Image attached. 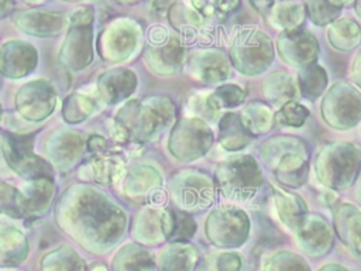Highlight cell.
<instances>
[{
    "label": "cell",
    "instance_id": "1",
    "mask_svg": "<svg viewBox=\"0 0 361 271\" xmlns=\"http://www.w3.org/2000/svg\"><path fill=\"white\" fill-rule=\"evenodd\" d=\"M230 58L238 71L251 75L259 73L274 58L272 42L259 30H241L230 47Z\"/></svg>",
    "mask_w": 361,
    "mask_h": 271
},
{
    "label": "cell",
    "instance_id": "2",
    "mask_svg": "<svg viewBox=\"0 0 361 271\" xmlns=\"http://www.w3.org/2000/svg\"><path fill=\"white\" fill-rule=\"evenodd\" d=\"M217 179L224 195L237 199H247L258 189L261 183V174L251 157H237L219 165Z\"/></svg>",
    "mask_w": 361,
    "mask_h": 271
},
{
    "label": "cell",
    "instance_id": "3",
    "mask_svg": "<svg viewBox=\"0 0 361 271\" xmlns=\"http://www.w3.org/2000/svg\"><path fill=\"white\" fill-rule=\"evenodd\" d=\"M276 48L281 58L293 66H307L317 55V40L303 28L285 30L276 41Z\"/></svg>",
    "mask_w": 361,
    "mask_h": 271
},
{
    "label": "cell",
    "instance_id": "4",
    "mask_svg": "<svg viewBox=\"0 0 361 271\" xmlns=\"http://www.w3.org/2000/svg\"><path fill=\"white\" fill-rule=\"evenodd\" d=\"M190 73L203 82H220L230 75V65L223 51L216 48L199 49L190 55Z\"/></svg>",
    "mask_w": 361,
    "mask_h": 271
},
{
    "label": "cell",
    "instance_id": "5",
    "mask_svg": "<svg viewBox=\"0 0 361 271\" xmlns=\"http://www.w3.org/2000/svg\"><path fill=\"white\" fill-rule=\"evenodd\" d=\"M329 41L340 51H350L361 41V28L351 18H340L329 28Z\"/></svg>",
    "mask_w": 361,
    "mask_h": 271
},
{
    "label": "cell",
    "instance_id": "6",
    "mask_svg": "<svg viewBox=\"0 0 361 271\" xmlns=\"http://www.w3.org/2000/svg\"><path fill=\"white\" fill-rule=\"evenodd\" d=\"M267 18L278 28L295 30L305 21V7L298 1H282L272 6Z\"/></svg>",
    "mask_w": 361,
    "mask_h": 271
},
{
    "label": "cell",
    "instance_id": "7",
    "mask_svg": "<svg viewBox=\"0 0 361 271\" xmlns=\"http://www.w3.org/2000/svg\"><path fill=\"white\" fill-rule=\"evenodd\" d=\"M347 4V0H306V11L316 25L331 23Z\"/></svg>",
    "mask_w": 361,
    "mask_h": 271
},
{
    "label": "cell",
    "instance_id": "8",
    "mask_svg": "<svg viewBox=\"0 0 361 271\" xmlns=\"http://www.w3.org/2000/svg\"><path fill=\"white\" fill-rule=\"evenodd\" d=\"M327 82L326 72L322 66L307 65L299 73V86L300 92L305 97L313 100L316 99L324 89Z\"/></svg>",
    "mask_w": 361,
    "mask_h": 271
},
{
    "label": "cell",
    "instance_id": "9",
    "mask_svg": "<svg viewBox=\"0 0 361 271\" xmlns=\"http://www.w3.org/2000/svg\"><path fill=\"white\" fill-rule=\"evenodd\" d=\"M264 92L271 100L278 102L298 95L295 80L292 75L286 72H275L268 76L267 82H264Z\"/></svg>",
    "mask_w": 361,
    "mask_h": 271
},
{
    "label": "cell",
    "instance_id": "10",
    "mask_svg": "<svg viewBox=\"0 0 361 271\" xmlns=\"http://www.w3.org/2000/svg\"><path fill=\"white\" fill-rule=\"evenodd\" d=\"M202 17L221 20L238 8L240 0H190Z\"/></svg>",
    "mask_w": 361,
    "mask_h": 271
},
{
    "label": "cell",
    "instance_id": "11",
    "mask_svg": "<svg viewBox=\"0 0 361 271\" xmlns=\"http://www.w3.org/2000/svg\"><path fill=\"white\" fill-rule=\"evenodd\" d=\"M169 20L172 25L180 31H193L202 25L203 17L195 10L183 3H176L169 10Z\"/></svg>",
    "mask_w": 361,
    "mask_h": 271
},
{
    "label": "cell",
    "instance_id": "12",
    "mask_svg": "<svg viewBox=\"0 0 361 271\" xmlns=\"http://www.w3.org/2000/svg\"><path fill=\"white\" fill-rule=\"evenodd\" d=\"M244 100V92L235 85H226L216 89L207 97V106L212 110H219L221 107L238 106Z\"/></svg>",
    "mask_w": 361,
    "mask_h": 271
},
{
    "label": "cell",
    "instance_id": "13",
    "mask_svg": "<svg viewBox=\"0 0 361 271\" xmlns=\"http://www.w3.org/2000/svg\"><path fill=\"white\" fill-rule=\"evenodd\" d=\"M309 112L305 106L296 103V102H288L285 103L279 112L275 114V121L279 126H288V127H300L305 120L307 119Z\"/></svg>",
    "mask_w": 361,
    "mask_h": 271
},
{
    "label": "cell",
    "instance_id": "14",
    "mask_svg": "<svg viewBox=\"0 0 361 271\" xmlns=\"http://www.w3.org/2000/svg\"><path fill=\"white\" fill-rule=\"evenodd\" d=\"M250 3H251V6H252L259 14H262L264 17L268 16V13L271 11L272 6L275 4L274 0H250Z\"/></svg>",
    "mask_w": 361,
    "mask_h": 271
},
{
    "label": "cell",
    "instance_id": "15",
    "mask_svg": "<svg viewBox=\"0 0 361 271\" xmlns=\"http://www.w3.org/2000/svg\"><path fill=\"white\" fill-rule=\"evenodd\" d=\"M354 8H355L357 16H358L360 20H361V0H355V1H354Z\"/></svg>",
    "mask_w": 361,
    "mask_h": 271
}]
</instances>
